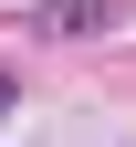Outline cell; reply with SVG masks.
<instances>
[{
  "instance_id": "obj_1",
  "label": "cell",
  "mask_w": 136,
  "mask_h": 147,
  "mask_svg": "<svg viewBox=\"0 0 136 147\" xmlns=\"http://www.w3.org/2000/svg\"><path fill=\"white\" fill-rule=\"evenodd\" d=\"M105 11H115V0H63V11H42V32H94Z\"/></svg>"
}]
</instances>
